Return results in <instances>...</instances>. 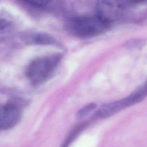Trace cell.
<instances>
[{
    "label": "cell",
    "mask_w": 147,
    "mask_h": 147,
    "mask_svg": "<svg viewBox=\"0 0 147 147\" xmlns=\"http://www.w3.org/2000/svg\"><path fill=\"white\" fill-rule=\"evenodd\" d=\"M27 3L35 6L41 7L48 5L51 0H24Z\"/></svg>",
    "instance_id": "8"
},
{
    "label": "cell",
    "mask_w": 147,
    "mask_h": 147,
    "mask_svg": "<svg viewBox=\"0 0 147 147\" xmlns=\"http://www.w3.org/2000/svg\"><path fill=\"white\" fill-rule=\"evenodd\" d=\"M96 7V14L109 25L123 13V6L118 0H98Z\"/></svg>",
    "instance_id": "4"
},
{
    "label": "cell",
    "mask_w": 147,
    "mask_h": 147,
    "mask_svg": "<svg viewBox=\"0 0 147 147\" xmlns=\"http://www.w3.org/2000/svg\"><path fill=\"white\" fill-rule=\"evenodd\" d=\"M110 25L96 14L76 18L72 25L74 32L82 37H91L105 32Z\"/></svg>",
    "instance_id": "2"
},
{
    "label": "cell",
    "mask_w": 147,
    "mask_h": 147,
    "mask_svg": "<svg viewBox=\"0 0 147 147\" xmlns=\"http://www.w3.org/2000/svg\"><path fill=\"white\" fill-rule=\"evenodd\" d=\"M61 59V55L55 54L33 60L26 68L27 78L33 85L42 84L52 76Z\"/></svg>",
    "instance_id": "1"
},
{
    "label": "cell",
    "mask_w": 147,
    "mask_h": 147,
    "mask_svg": "<svg viewBox=\"0 0 147 147\" xmlns=\"http://www.w3.org/2000/svg\"><path fill=\"white\" fill-rule=\"evenodd\" d=\"M131 2H133V3H141V2H143L144 1H145L146 0H130Z\"/></svg>",
    "instance_id": "10"
},
{
    "label": "cell",
    "mask_w": 147,
    "mask_h": 147,
    "mask_svg": "<svg viewBox=\"0 0 147 147\" xmlns=\"http://www.w3.org/2000/svg\"><path fill=\"white\" fill-rule=\"evenodd\" d=\"M87 125L88 122H85L78 125L75 127H74L65 138V141H64V142L62 144L61 147H68Z\"/></svg>",
    "instance_id": "6"
},
{
    "label": "cell",
    "mask_w": 147,
    "mask_h": 147,
    "mask_svg": "<svg viewBox=\"0 0 147 147\" xmlns=\"http://www.w3.org/2000/svg\"><path fill=\"white\" fill-rule=\"evenodd\" d=\"M96 107V104L94 103H91L83 108H82L80 110H79L77 113H76V117L78 118H82L85 116H86L88 114L90 113L91 111H92Z\"/></svg>",
    "instance_id": "7"
},
{
    "label": "cell",
    "mask_w": 147,
    "mask_h": 147,
    "mask_svg": "<svg viewBox=\"0 0 147 147\" xmlns=\"http://www.w3.org/2000/svg\"><path fill=\"white\" fill-rule=\"evenodd\" d=\"M21 111L14 103H7L0 106V130H5L15 126L20 121Z\"/></svg>",
    "instance_id": "5"
},
{
    "label": "cell",
    "mask_w": 147,
    "mask_h": 147,
    "mask_svg": "<svg viewBox=\"0 0 147 147\" xmlns=\"http://www.w3.org/2000/svg\"><path fill=\"white\" fill-rule=\"evenodd\" d=\"M6 25V22L5 20L0 18V30L3 29Z\"/></svg>",
    "instance_id": "9"
},
{
    "label": "cell",
    "mask_w": 147,
    "mask_h": 147,
    "mask_svg": "<svg viewBox=\"0 0 147 147\" xmlns=\"http://www.w3.org/2000/svg\"><path fill=\"white\" fill-rule=\"evenodd\" d=\"M146 95V85L144 84L129 96L121 100L103 105L96 112L95 118H105L113 115L122 109L139 103Z\"/></svg>",
    "instance_id": "3"
}]
</instances>
